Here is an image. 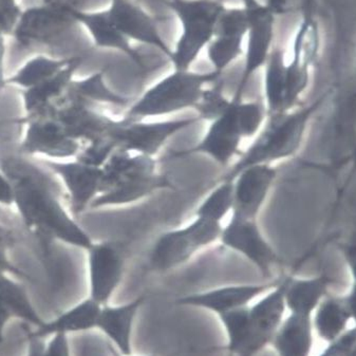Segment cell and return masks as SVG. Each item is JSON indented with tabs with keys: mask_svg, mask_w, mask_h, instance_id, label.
<instances>
[{
	"mask_svg": "<svg viewBox=\"0 0 356 356\" xmlns=\"http://www.w3.org/2000/svg\"><path fill=\"white\" fill-rule=\"evenodd\" d=\"M3 172L13 186L14 207L24 225L42 241L58 240L87 250L93 241L67 211L46 174L24 161H7Z\"/></svg>",
	"mask_w": 356,
	"mask_h": 356,
	"instance_id": "cell-1",
	"label": "cell"
},
{
	"mask_svg": "<svg viewBox=\"0 0 356 356\" xmlns=\"http://www.w3.org/2000/svg\"><path fill=\"white\" fill-rule=\"evenodd\" d=\"M290 276L251 305L218 316L229 356H257L270 345L286 317V290Z\"/></svg>",
	"mask_w": 356,
	"mask_h": 356,
	"instance_id": "cell-2",
	"label": "cell"
},
{
	"mask_svg": "<svg viewBox=\"0 0 356 356\" xmlns=\"http://www.w3.org/2000/svg\"><path fill=\"white\" fill-rule=\"evenodd\" d=\"M329 95L330 92L325 93L306 107L268 117V122L254 138L251 146L240 154L239 159L213 184L221 181H234L241 170L249 166L272 165V163L295 156L304 142L313 115L321 109Z\"/></svg>",
	"mask_w": 356,
	"mask_h": 356,
	"instance_id": "cell-3",
	"label": "cell"
},
{
	"mask_svg": "<svg viewBox=\"0 0 356 356\" xmlns=\"http://www.w3.org/2000/svg\"><path fill=\"white\" fill-rule=\"evenodd\" d=\"M215 71L199 73L175 70L148 88L128 107L125 119L145 120L168 117L195 109L207 85L221 79Z\"/></svg>",
	"mask_w": 356,
	"mask_h": 356,
	"instance_id": "cell-4",
	"label": "cell"
},
{
	"mask_svg": "<svg viewBox=\"0 0 356 356\" xmlns=\"http://www.w3.org/2000/svg\"><path fill=\"white\" fill-rule=\"evenodd\" d=\"M168 5L182 26L170 60L175 70H189L215 36L225 7L222 0H170Z\"/></svg>",
	"mask_w": 356,
	"mask_h": 356,
	"instance_id": "cell-5",
	"label": "cell"
},
{
	"mask_svg": "<svg viewBox=\"0 0 356 356\" xmlns=\"http://www.w3.org/2000/svg\"><path fill=\"white\" fill-rule=\"evenodd\" d=\"M11 123L26 126L19 146L22 154H38L47 160H71L79 156L83 147L81 142L69 136L49 108L14 120Z\"/></svg>",
	"mask_w": 356,
	"mask_h": 356,
	"instance_id": "cell-6",
	"label": "cell"
},
{
	"mask_svg": "<svg viewBox=\"0 0 356 356\" xmlns=\"http://www.w3.org/2000/svg\"><path fill=\"white\" fill-rule=\"evenodd\" d=\"M198 117L186 119L146 121V120H117L109 136L118 149L152 156L159 154L166 142L179 132L198 124Z\"/></svg>",
	"mask_w": 356,
	"mask_h": 356,
	"instance_id": "cell-7",
	"label": "cell"
},
{
	"mask_svg": "<svg viewBox=\"0 0 356 356\" xmlns=\"http://www.w3.org/2000/svg\"><path fill=\"white\" fill-rule=\"evenodd\" d=\"M220 242L227 249L249 260L264 277H270L273 268L280 262L256 219L232 215L231 220L223 227Z\"/></svg>",
	"mask_w": 356,
	"mask_h": 356,
	"instance_id": "cell-8",
	"label": "cell"
},
{
	"mask_svg": "<svg viewBox=\"0 0 356 356\" xmlns=\"http://www.w3.org/2000/svg\"><path fill=\"white\" fill-rule=\"evenodd\" d=\"M88 253L89 297L99 305L111 304L125 272V254L115 241L93 242Z\"/></svg>",
	"mask_w": 356,
	"mask_h": 356,
	"instance_id": "cell-9",
	"label": "cell"
},
{
	"mask_svg": "<svg viewBox=\"0 0 356 356\" xmlns=\"http://www.w3.org/2000/svg\"><path fill=\"white\" fill-rule=\"evenodd\" d=\"M42 164L58 176L68 195L70 213L74 217L90 209L91 203L101 191L103 170L76 159L42 161Z\"/></svg>",
	"mask_w": 356,
	"mask_h": 356,
	"instance_id": "cell-10",
	"label": "cell"
},
{
	"mask_svg": "<svg viewBox=\"0 0 356 356\" xmlns=\"http://www.w3.org/2000/svg\"><path fill=\"white\" fill-rule=\"evenodd\" d=\"M246 10L249 14V30L246 34L245 58L241 79L235 95L232 97L234 101H242L243 99L244 90L252 76L266 65L274 40L276 15L268 6L259 3L257 7Z\"/></svg>",
	"mask_w": 356,
	"mask_h": 356,
	"instance_id": "cell-11",
	"label": "cell"
},
{
	"mask_svg": "<svg viewBox=\"0 0 356 356\" xmlns=\"http://www.w3.org/2000/svg\"><path fill=\"white\" fill-rule=\"evenodd\" d=\"M280 280L262 284H229L202 292L191 293L177 299L179 306L201 309L216 316L244 308L274 288Z\"/></svg>",
	"mask_w": 356,
	"mask_h": 356,
	"instance_id": "cell-12",
	"label": "cell"
},
{
	"mask_svg": "<svg viewBox=\"0 0 356 356\" xmlns=\"http://www.w3.org/2000/svg\"><path fill=\"white\" fill-rule=\"evenodd\" d=\"M249 30L245 8H225L218 22L215 36L207 46V58L218 74L231 66L243 53V42Z\"/></svg>",
	"mask_w": 356,
	"mask_h": 356,
	"instance_id": "cell-13",
	"label": "cell"
},
{
	"mask_svg": "<svg viewBox=\"0 0 356 356\" xmlns=\"http://www.w3.org/2000/svg\"><path fill=\"white\" fill-rule=\"evenodd\" d=\"M242 140L236 123L234 102L232 99L229 111L209 123L207 134L197 145L181 152H172L170 156L179 159L194 154H205L219 165L227 168L235 156L242 154L240 150Z\"/></svg>",
	"mask_w": 356,
	"mask_h": 356,
	"instance_id": "cell-14",
	"label": "cell"
},
{
	"mask_svg": "<svg viewBox=\"0 0 356 356\" xmlns=\"http://www.w3.org/2000/svg\"><path fill=\"white\" fill-rule=\"evenodd\" d=\"M277 170L270 164L244 168L234 179V209L232 215L257 219L275 182Z\"/></svg>",
	"mask_w": 356,
	"mask_h": 356,
	"instance_id": "cell-15",
	"label": "cell"
},
{
	"mask_svg": "<svg viewBox=\"0 0 356 356\" xmlns=\"http://www.w3.org/2000/svg\"><path fill=\"white\" fill-rule=\"evenodd\" d=\"M71 22H75L69 6H38L22 12L12 34L22 44H42L60 35Z\"/></svg>",
	"mask_w": 356,
	"mask_h": 356,
	"instance_id": "cell-16",
	"label": "cell"
},
{
	"mask_svg": "<svg viewBox=\"0 0 356 356\" xmlns=\"http://www.w3.org/2000/svg\"><path fill=\"white\" fill-rule=\"evenodd\" d=\"M118 29L128 38L159 49L168 58L172 50L165 44L154 17L131 0H111L107 10Z\"/></svg>",
	"mask_w": 356,
	"mask_h": 356,
	"instance_id": "cell-17",
	"label": "cell"
},
{
	"mask_svg": "<svg viewBox=\"0 0 356 356\" xmlns=\"http://www.w3.org/2000/svg\"><path fill=\"white\" fill-rule=\"evenodd\" d=\"M69 13L75 22H79L86 28L95 47L121 51L139 68L142 74L147 72V66L139 51L132 48L129 40L118 29L107 10L101 12H84L69 6Z\"/></svg>",
	"mask_w": 356,
	"mask_h": 356,
	"instance_id": "cell-18",
	"label": "cell"
},
{
	"mask_svg": "<svg viewBox=\"0 0 356 356\" xmlns=\"http://www.w3.org/2000/svg\"><path fill=\"white\" fill-rule=\"evenodd\" d=\"M146 296L141 295L122 305H103L97 318V330L101 331L117 352L132 353V334L134 323Z\"/></svg>",
	"mask_w": 356,
	"mask_h": 356,
	"instance_id": "cell-19",
	"label": "cell"
},
{
	"mask_svg": "<svg viewBox=\"0 0 356 356\" xmlns=\"http://www.w3.org/2000/svg\"><path fill=\"white\" fill-rule=\"evenodd\" d=\"M174 188L172 181L165 175L154 172L150 175L128 177L107 189L91 203V209L134 204L156 194L161 189Z\"/></svg>",
	"mask_w": 356,
	"mask_h": 356,
	"instance_id": "cell-20",
	"label": "cell"
},
{
	"mask_svg": "<svg viewBox=\"0 0 356 356\" xmlns=\"http://www.w3.org/2000/svg\"><path fill=\"white\" fill-rule=\"evenodd\" d=\"M200 250L185 227L172 229L156 238L149 254V264L154 270L168 272L187 264Z\"/></svg>",
	"mask_w": 356,
	"mask_h": 356,
	"instance_id": "cell-21",
	"label": "cell"
},
{
	"mask_svg": "<svg viewBox=\"0 0 356 356\" xmlns=\"http://www.w3.org/2000/svg\"><path fill=\"white\" fill-rule=\"evenodd\" d=\"M313 330L312 316L290 313L284 317L270 346L277 356H310Z\"/></svg>",
	"mask_w": 356,
	"mask_h": 356,
	"instance_id": "cell-22",
	"label": "cell"
},
{
	"mask_svg": "<svg viewBox=\"0 0 356 356\" xmlns=\"http://www.w3.org/2000/svg\"><path fill=\"white\" fill-rule=\"evenodd\" d=\"M83 62H84V56H73L70 64L65 67L58 74L46 79L32 88L22 90V103H24L26 115L42 111L62 99L68 91L75 71L79 68Z\"/></svg>",
	"mask_w": 356,
	"mask_h": 356,
	"instance_id": "cell-23",
	"label": "cell"
},
{
	"mask_svg": "<svg viewBox=\"0 0 356 356\" xmlns=\"http://www.w3.org/2000/svg\"><path fill=\"white\" fill-rule=\"evenodd\" d=\"M330 280L325 275L314 278H294L290 276L286 290V310L294 314L312 316L321 301L327 296Z\"/></svg>",
	"mask_w": 356,
	"mask_h": 356,
	"instance_id": "cell-24",
	"label": "cell"
},
{
	"mask_svg": "<svg viewBox=\"0 0 356 356\" xmlns=\"http://www.w3.org/2000/svg\"><path fill=\"white\" fill-rule=\"evenodd\" d=\"M286 56L275 47L264 65V99L268 117L286 113Z\"/></svg>",
	"mask_w": 356,
	"mask_h": 356,
	"instance_id": "cell-25",
	"label": "cell"
},
{
	"mask_svg": "<svg viewBox=\"0 0 356 356\" xmlns=\"http://www.w3.org/2000/svg\"><path fill=\"white\" fill-rule=\"evenodd\" d=\"M349 319L345 298L325 296L315 310L313 327L321 339L330 343L345 333Z\"/></svg>",
	"mask_w": 356,
	"mask_h": 356,
	"instance_id": "cell-26",
	"label": "cell"
},
{
	"mask_svg": "<svg viewBox=\"0 0 356 356\" xmlns=\"http://www.w3.org/2000/svg\"><path fill=\"white\" fill-rule=\"evenodd\" d=\"M72 60L73 56L68 58H54L42 54L33 56L26 60L15 73L8 77L7 84L26 90L58 74Z\"/></svg>",
	"mask_w": 356,
	"mask_h": 356,
	"instance_id": "cell-27",
	"label": "cell"
},
{
	"mask_svg": "<svg viewBox=\"0 0 356 356\" xmlns=\"http://www.w3.org/2000/svg\"><path fill=\"white\" fill-rule=\"evenodd\" d=\"M105 70L93 73L83 79H73L68 92L72 97L91 104H108L115 107H127L131 103L130 97H123L111 90L104 81Z\"/></svg>",
	"mask_w": 356,
	"mask_h": 356,
	"instance_id": "cell-28",
	"label": "cell"
},
{
	"mask_svg": "<svg viewBox=\"0 0 356 356\" xmlns=\"http://www.w3.org/2000/svg\"><path fill=\"white\" fill-rule=\"evenodd\" d=\"M103 305L88 297L76 306L65 312L51 325V329L58 334L69 332H84L97 329V318Z\"/></svg>",
	"mask_w": 356,
	"mask_h": 356,
	"instance_id": "cell-29",
	"label": "cell"
},
{
	"mask_svg": "<svg viewBox=\"0 0 356 356\" xmlns=\"http://www.w3.org/2000/svg\"><path fill=\"white\" fill-rule=\"evenodd\" d=\"M215 185V188L195 211V217L221 222L229 213H233L234 181H221Z\"/></svg>",
	"mask_w": 356,
	"mask_h": 356,
	"instance_id": "cell-30",
	"label": "cell"
},
{
	"mask_svg": "<svg viewBox=\"0 0 356 356\" xmlns=\"http://www.w3.org/2000/svg\"><path fill=\"white\" fill-rule=\"evenodd\" d=\"M236 123L242 139H254L266 123V108L261 102L234 101Z\"/></svg>",
	"mask_w": 356,
	"mask_h": 356,
	"instance_id": "cell-31",
	"label": "cell"
},
{
	"mask_svg": "<svg viewBox=\"0 0 356 356\" xmlns=\"http://www.w3.org/2000/svg\"><path fill=\"white\" fill-rule=\"evenodd\" d=\"M232 105V99H227L223 93V81L221 79L213 83L211 88H205L194 111L201 121L211 123L213 120L225 115Z\"/></svg>",
	"mask_w": 356,
	"mask_h": 356,
	"instance_id": "cell-32",
	"label": "cell"
},
{
	"mask_svg": "<svg viewBox=\"0 0 356 356\" xmlns=\"http://www.w3.org/2000/svg\"><path fill=\"white\" fill-rule=\"evenodd\" d=\"M184 227L199 250L205 249L220 241L223 229L221 222L202 217H195L194 220Z\"/></svg>",
	"mask_w": 356,
	"mask_h": 356,
	"instance_id": "cell-33",
	"label": "cell"
},
{
	"mask_svg": "<svg viewBox=\"0 0 356 356\" xmlns=\"http://www.w3.org/2000/svg\"><path fill=\"white\" fill-rule=\"evenodd\" d=\"M15 243L16 237L14 232L6 225H0V276L6 275L7 273H13L20 276L26 275L9 259L10 250L15 245Z\"/></svg>",
	"mask_w": 356,
	"mask_h": 356,
	"instance_id": "cell-34",
	"label": "cell"
},
{
	"mask_svg": "<svg viewBox=\"0 0 356 356\" xmlns=\"http://www.w3.org/2000/svg\"><path fill=\"white\" fill-rule=\"evenodd\" d=\"M22 12L17 0H0V33L12 34Z\"/></svg>",
	"mask_w": 356,
	"mask_h": 356,
	"instance_id": "cell-35",
	"label": "cell"
},
{
	"mask_svg": "<svg viewBox=\"0 0 356 356\" xmlns=\"http://www.w3.org/2000/svg\"><path fill=\"white\" fill-rule=\"evenodd\" d=\"M0 204L14 205L13 186L3 170H0Z\"/></svg>",
	"mask_w": 356,
	"mask_h": 356,
	"instance_id": "cell-36",
	"label": "cell"
},
{
	"mask_svg": "<svg viewBox=\"0 0 356 356\" xmlns=\"http://www.w3.org/2000/svg\"><path fill=\"white\" fill-rule=\"evenodd\" d=\"M343 254L353 277L354 284H356V234L343 245Z\"/></svg>",
	"mask_w": 356,
	"mask_h": 356,
	"instance_id": "cell-37",
	"label": "cell"
},
{
	"mask_svg": "<svg viewBox=\"0 0 356 356\" xmlns=\"http://www.w3.org/2000/svg\"><path fill=\"white\" fill-rule=\"evenodd\" d=\"M6 36L5 34H0V93L8 86V77L5 73Z\"/></svg>",
	"mask_w": 356,
	"mask_h": 356,
	"instance_id": "cell-38",
	"label": "cell"
},
{
	"mask_svg": "<svg viewBox=\"0 0 356 356\" xmlns=\"http://www.w3.org/2000/svg\"><path fill=\"white\" fill-rule=\"evenodd\" d=\"M346 304L350 312L351 319H353L356 327V284H353L349 294L345 297Z\"/></svg>",
	"mask_w": 356,
	"mask_h": 356,
	"instance_id": "cell-39",
	"label": "cell"
},
{
	"mask_svg": "<svg viewBox=\"0 0 356 356\" xmlns=\"http://www.w3.org/2000/svg\"><path fill=\"white\" fill-rule=\"evenodd\" d=\"M241 1L245 9H252V8L257 7L260 3L258 0H241Z\"/></svg>",
	"mask_w": 356,
	"mask_h": 356,
	"instance_id": "cell-40",
	"label": "cell"
},
{
	"mask_svg": "<svg viewBox=\"0 0 356 356\" xmlns=\"http://www.w3.org/2000/svg\"><path fill=\"white\" fill-rule=\"evenodd\" d=\"M115 356H154V355H150V354H134V352L130 354H121L119 353V352H117V353L115 354Z\"/></svg>",
	"mask_w": 356,
	"mask_h": 356,
	"instance_id": "cell-41",
	"label": "cell"
},
{
	"mask_svg": "<svg viewBox=\"0 0 356 356\" xmlns=\"http://www.w3.org/2000/svg\"><path fill=\"white\" fill-rule=\"evenodd\" d=\"M355 164H356V160H355Z\"/></svg>",
	"mask_w": 356,
	"mask_h": 356,
	"instance_id": "cell-42",
	"label": "cell"
},
{
	"mask_svg": "<svg viewBox=\"0 0 356 356\" xmlns=\"http://www.w3.org/2000/svg\"><path fill=\"white\" fill-rule=\"evenodd\" d=\"M0 34H3V33H0Z\"/></svg>",
	"mask_w": 356,
	"mask_h": 356,
	"instance_id": "cell-43",
	"label": "cell"
}]
</instances>
